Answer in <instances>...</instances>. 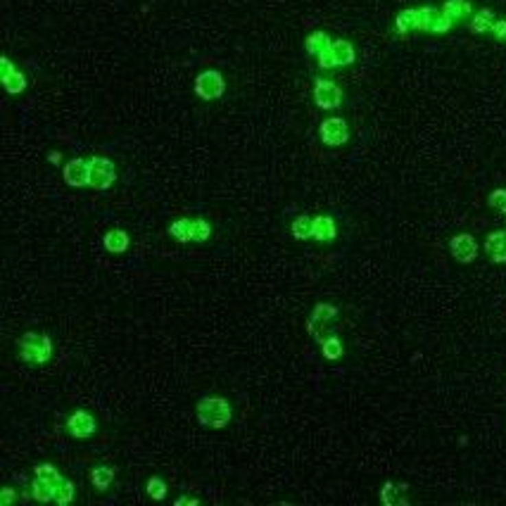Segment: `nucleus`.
I'll return each mask as SVG.
<instances>
[{"label":"nucleus","instance_id":"obj_34","mask_svg":"<svg viewBox=\"0 0 506 506\" xmlns=\"http://www.w3.org/2000/svg\"><path fill=\"white\" fill-rule=\"evenodd\" d=\"M317 62H319V67H321V69H333V67H335V60H333V53H330V50L319 55Z\"/></svg>","mask_w":506,"mask_h":506},{"label":"nucleus","instance_id":"obj_3","mask_svg":"<svg viewBox=\"0 0 506 506\" xmlns=\"http://www.w3.org/2000/svg\"><path fill=\"white\" fill-rule=\"evenodd\" d=\"M335 319H338V309H335L333 304H326V302L317 304V307L312 309V314H309V319H307L309 335H312V338L321 345L323 340L330 335V326L335 323Z\"/></svg>","mask_w":506,"mask_h":506},{"label":"nucleus","instance_id":"obj_26","mask_svg":"<svg viewBox=\"0 0 506 506\" xmlns=\"http://www.w3.org/2000/svg\"><path fill=\"white\" fill-rule=\"evenodd\" d=\"M31 497L38 499L41 504L55 502V490H53V487H48V485H45L43 480L34 478V483H31Z\"/></svg>","mask_w":506,"mask_h":506},{"label":"nucleus","instance_id":"obj_12","mask_svg":"<svg viewBox=\"0 0 506 506\" xmlns=\"http://www.w3.org/2000/svg\"><path fill=\"white\" fill-rule=\"evenodd\" d=\"M485 252L492 257V262L504 264L506 262V231H492L485 238Z\"/></svg>","mask_w":506,"mask_h":506},{"label":"nucleus","instance_id":"obj_11","mask_svg":"<svg viewBox=\"0 0 506 506\" xmlns=\"http://www.w3.org/2000/svg\"><path fill=\"white\" fill-rule=\"evenodd\" d=\"M89 176H91V167L86 159L76 157L65 164V181L71 188H86L89 185Z\"/></svg>","mask_w":506,"mask_h":506},{"label":"nucleus","instance_id":"obj_25","mask_svg":"<svg viewBox=\"0 0 506 506\" xmlns=\"http://www.w3.org/2000/svg\"><path fill=\"white\" fill-rule=\"evenodd\" d=\"M406 487H397L395 483H385L383 490H380V499H383V504L387 506H395V504H406L404 497H400V492H404Z\"/></svg>","mask_w":506,"mask_h":506},{"label":"nucleus","instance_id":"obj_7","mask_svg":"<svg viewBox=\"0 0 506 506\" xmlns=\"http://www.w3.org/2000/svg\"><path fill=\"white\" fill-rule=\"evenodd\" d=\"M319 136H321L323 146L328 148H343L349 141V126L343 117H328L319 126Z\"/></svg>","mask_w":506,"mask_h":506},{"label":"nucleus","instance_id":"obj_15","mask_svg":"<svg viewBox=\"0 0 506 506\" xmlns=\"http://www.w3.org/2000/svg\"><path fill=\"white\" fill-rule=\"evenodd\" d=\"M330 53H333L335 67H349L354 60H357V53H354V45L349 43V41H345V38L333 41V45H330Z\"/></svg>","mask_w":506,"mask_h":506},{"label":"nucleus","instance_id":"obj_9","mask_svg":"<svg viewBox=\"0 0 506 506\" xmlns=\"http://www.w3.org/2000/svg\"><path fill=\"white\" fill-rule=\"evenodd\" d=\"M0 67H3V71H0V76H3V86L10 95H19V93L27 91V76L12 65V60L3 55V58H0Z\"/></svg>","mask_w":506,"mask_h":506},{"label":"nucleus","instance_id":"obj_36","mask_svg":"<svg viewBox=\"0 0 506 506\" xmlns=\"http://www.w3.org/2000/svg\"><path fill=\"white\" fill-rule=\"evenodd\" d=\"M183 504H200L198 497H190V494H183V497L176 499V506H183Z\"/></svg>","mask_w":506,"mask_h":506},{"label":"nucleus","instance_id":"obj_31","mask_svg":"<svg viewBox=\"0 0 506 506\" xmlns=\"http://www.w3.org/2000/svg\"><path fill=\"white\" fill-rule=\"evenodd\" d=\"M487 203H490V207H492V209L506 214V190L504 188L492 190V193H490V198H487Z\"/></svg>","mask_w":506,"mask_h":506},{"label":"nucleus","instance_id":"obj_19","mask_svg":"<svg viewBox=\"0 0 506 506\" xmlns=\"http://www.w3.org/2000/svg\"><path fill=\"white\" fill-rule=\"evenodd\" d=\"M34 478L43 480V483L48 485V487H53V490H58L60 483L65 480V478H62V473L53 466V463H41V466H36L34 468Z\"/></svg>","mask_w":506,"mask_h":506},{"label":"nucleus","instance_id":"obj_29","mask_svg":"<svg viewBox=\"0 0 506 506\" xmlns=\"http://www.w3.org/2000/svg\"><path fill=\"white\" fill-rule=\"evenodd\" d=\"M437 12H440V10L437 8H418V31H426L428 34V29H430V24H433V19L437 17Z\"/></svg>","mask_w":506,"mask_h":506},{"label":"nucleus","instance_id":"obj_23","mask_svg":"<svg viewBox=\"0 0 506 506\" xmlns=\"http://www.w3.org/2000/svg\"><path fill=\"white\" fill-rule=\"evenodd\" d=\"M292 238L295 240H309L314 235V219L307 214H299L295 221H292Z\"/></svg>","mask_w":506,"mask_h":506},{"label":"nucleus","instance_id":"obj_33","mask_svg":"<svg viewBox=\"0 0 506 506\" xmlns=\"http://www.w3.org/2000/svg\"><path fill=\"white\" fill-rule=\"evenodd\" d=\"M209 235H211V226H209V221L198 219V240H195V242H207V240H209Z\"/></svg>","mask_w":506,"mask_h":506},{"label":"nucleus","instance_id":"obj_22","mask_svg":"<svg viewBox=\"0 0 506 506\" xmlns=\"http://www.w3.org/2000/svg\"><path fill=\"white\" fill-rule=\"evenodd\" d=\"M115 478H117V468L115 466H95V468H93V473H91L93 485H95L100 492H105Z\"/></svg>","mask_w":506,"mask_h":506},{"label":"nucleus","instance_id":"obj_1","mask_svg":"<svg viewBox=\"0 0 506 506\" xmlns=\"http://www.w3.org/2000/svg\"><path fill=\"white\" fill-rule=\"evenodd\" d=\"M195 414H198V421L203 423V426L221 430V428H226L231 423V418H233V409H231V404L224 400V397L211 395V397H203V400L198 402Z\"/></svg>","mask_w":506,"mask_h":506},{"label":"nucleus","instance_id":"obj_27","mask_svg":"<svg viewBox=\"0 0 506 506\" xmlns=\"http://www.w3.org/2000/svg\"><path fill=\"white\" fill-rule=\"evenodd\" d=\"M148 494L154 499V502H162V499H167L169 490H167V483H164L162 478L152 476L148 480Z\"/></svg>","mask_w":506,"mask_h":506},{"label":"nucleus","instance_id":"obj_10","mask_svg":"<svg viewBox=\"0 0 506 506\" xmlns=\"http://www.w3.org/2000/svg\"><path fill=\"white\" fill-rule=\"evenodd\" d=\"M67 430L74 437H79V440H86V437L95 435L97 423L89 411H74V414L67 418Z\"/></svg>","mask_w":506,"mask_h":506},{"label":"nucleus","instance_id":"obj_20","mask_svg":"<svg viewBox=\"0 0 506 506\" xmlns=\"http://www.w3.org/2000/svg\"><path fill=\"white\" fill-rule=\"evenodd\" d=\"M494 24V12L490 8L478 10L476 14L471 17V31L473 34H490Z\"/></svg>","mask_w":506,"mask_h":506},{"label":"nucleus","instance_id":"obj_28","mask_svg":"<svg viewBox=\"0 0 506 506\" xmlns=\"http://www.w3.org/2000/svg\"><path fill=\"white\" fill-rule=\"evenodd\" d=\"M74 494H76V487L71 485V480L65 478L60 483V487L55 490V502H58L60 506H65V504H69L71 499H74Z\"/></svg>","mask_w":506,"mask_h":506},{"label":"nucleus","instance_id":"obj_17","mask_svg":"<svg viewBox=\"0 0 506 506\" xmlns=\"http://www.w3.org/2000/svg\"><path fill=\"white\" fill-rule=\"evenodd\" d=\"M330 45H333V38H330L326 31H314V34H309L307 41H304V50H307L309 55H314V58H319L321 53L330 50Z\"/></svg>","mask_w":506,"mask_h":506},{"label":"nucleus","instance_id":"obj_6","mask_svg":"<svg viewBox=\"0 0 506 506\" xmlns=\"http://www.w3.org/2000/svg\"><path fill=\"white\" fill-rule=\"evenodd\" d=\"M345 100V93L335 81L330 79H317L314 81V102L321 110H338Z\"/></svg>","mask_w":506,"mask_h":506},{"label":"nucleus","instance_id":"obj_16","mask_svg":"<svg viewBox=\"0 0 506 506\" xmlns=\"http://www.w3.org/2000/svg\"><path fill=\"white\" fill-rule=\"evenodd\" d=\"M335 235H338V229H335L333 216H317L314 219V240L319 242H333Z\"/></svg>","mask_w":506,"mask_h":506},{"label":"nucleus","instance_id":"obj_18","mask_svg":"<svg viewBox=\"0 0 506 506\" xmlns=\"http://www.w3.org/2000/svg\"><path fill=\"white\" fill-rule=\"evenodd\" d=\"M105 250L112 252V255H122V252L128 250V245H131V240H128V233L122 229H112L105 233Z\"/></svg>","mask_w":506,"mask_h":506},{"label":"nucleus","instance_id":"obj_14","mask_svg":"<svg viewBox=\"0 0 506 506\" xmlns=\"http://www.w3.org/2000/svg\"><path fill=\"white\" fill-rule=\"evenodd\" d=\"M442 12H445L454 24H459V22H466L468 17H473V5L468 3V0H445Z\"/></svg>","mask_w":506,"mask_h":506},{"label":"nucleus","instance_id":"obj_13","mask_svg":"<svg viewBox=\"0 0 506 506\" xmlns=\"http://www.w3.org/2000/svg\"><path fill=\"white\" fill-rule=\"evenodd\" d=\"M169 233L179 242H195L198 240V219H176L169 226Z\"/></svg>","mask_w":506,"mask_h":506},{"label":"nucleus","instance_id":"obj_21","mask_svg":"<svg viewBox=\"0 0 506 506\" xmlns=\"http://www.w3.org/2000/svg\"><path fill=\"white\" fill-rule=\"evenodd\" d=\"M395 27L402 36L411 34V31H418V10L409 8V10H402L395 19Z\"/></svg>","mask_w":506,"mask_h":506},{"label":"nucleus","instance_id":"obj_30","mask_svg":"<svg viewBox=\"0 0 506 506\" xmlns=\"http://www.w3.org/2000/svg\"><path fill=\"white\" fill-rule=\"evenodd\" d=\"M452 29H454V22L440 10V12H437V17L433 19V24H430V29H428V34H447V31H452Z\"/></svg>","mask_w":506,"mask_h":506},{"label":"nucleus","instance_id":"obj_35","mask_svg":"<svg viewBox=\"0 0 506 506\" xmlns=\"http://www.w3.org/2000/svg\"><path fill=\"white\" fill-rule=\"evenodd\" d=\"M14 499H17V492H14L12 487H3V492H0V504L8 506V504H12Z\"/></svg>","mask_w":506,"mask_h":506},{"label":"nucleus","instance_id":"obj_4","mask_svg":"<svg viewBox=\"0 0 506 506\" xmlns=\"http://www.w3.org/2000/svg\"><path fill=\"white\" fill-rule=\"evenodd\" d=\"M89 167H91V176H89V185L95 190H107L112 183L117 181V167L110 157H97L89 159Z\"/></svg>","mask_w":506,"mask_h":506},{"label":"nucleus","instance_id":"obj_5","mask_svg":"<svg viewBox=\"0 0 506 506\" xmlns=\"http://www.w3.org/2000/svg\"><path fill=\"white\" fill-rule=\"evenodd\" d=\"M195 93H198V97H203V100H219L226 93V81H224V76H221V71H216V69L200 71L198 79H195Z\"/></svg>","mask_w":506,"mask_h":506},{"label":"nucleus","instance_id":"obj_8","mask_svg":"<svg viewBox=\"0 0 506 506\" xmlns=\"http://www.w3.org/2000/svg\"><path fill=\"white\" fill-rule=\"evenodd\" d=\"M449 250H452L454 260L461 262V264H471L478 257V242L471 233H459L449 240Z\"/></svg>","mask_w":506,"mask_h":506},{"label":"nucleus","instance_id":"obj_37","mask_svg":"<svg viewBox=\"0 0 506 506\" xmlns=\"http://www.w3.org/2000/svg\"><path fill=\"white\" fill-rule=\"evenodd\" d=\"M48 159H50V162H53V164H60V162H62V152H55V150H53V152L48 154Z\"/></svg>","mask_w":506,"mask_h":506},{"label":"nucleus","instance_id":"obj_32","mask_svg":"<svg viewBox=\"0 0 506 506\" xmlns=\"http://www.w3.org/2000/svg\"><path fill=\"white\" fill-rule=\"evenodd\" d=\"M490 34H492L497 41H502V43H506V19H494L492 31H490Z\"/></svg>","mask_w":506,"mask_h":506},{"label":"nucleus","instance_id":"obj_2","mask_svg":"<svg viewBox=\"0 0 506 506\" xmlns=\"http://www.w3.org/2000/svg\"><path fill=\"white\" fill-rule=\"evenodd\" d=\"M19 357H22L27 364H45L53 357V340L43 333H24L19 338Z\"/></svg>","mask_w":506,"mask_h":506},{"label":"nucleus","instance_id":"obj_24","mask_svg":"<svg viewBox=\"0 0 506 506\" xmlns=\"http://www.w3.org/2000/svg\"><path fill=\"white\" fill-rule=\"evenodd\" d=\"M321 354H323V357H326L328 361L340 359V357H343V354H345L343 340H340L338 335H328V338L321 343Z\"/></svg>","mask_w":506,"mask_h":506}]
</instances>
